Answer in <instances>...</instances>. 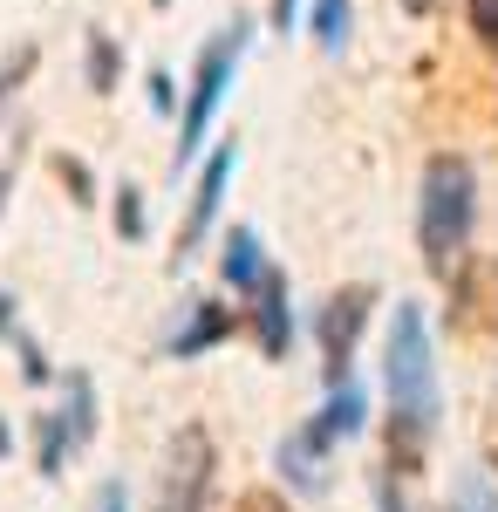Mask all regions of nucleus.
Masks as SVG:
<instances>
[{
  "mask_svg": "<svg viewBox=\"0 0 498 512\" xmlns=\"http://www.w3.org/2000/svg\"><path fill=\"white\" fill-rule=\"evenodd\" d=\"M383 390H389V465L410 478L423 465V444L437 431V362H430V328L417 308H396L383 349Z\"/></svg>",
  "mask_w": 498,
  "mask_h": 512,
  "instance_id": "nucleus-1",
  "label": "nucleus"
},
{
  "mask_svg": "<svg viewBox=\"0 0 498 512\" xmlns=\"http://www.w3.org/2000/svg\"><path fill=\"white\" fill-rule=\"evenodd\" d=\"M478 219V171L458 151H437L423 164V198H417V246L430 274H451Z\"/></svg>",
  "mask_w": 498,
  "mask_h": 512,
  "instance_id": "nucleus-2",
  "label": "nucleus"
},
{
  "mask_svg": "<svg viewBox=\"0 0 498 512\" xmlns=\"http://www.w3.org/2000/svg\"><path fill=\"white\" fill-rule=\"evenodd\" d=\"M246 41H253V21H226L219 35L198 48V76H192V96H185V117H178V164L198 158V144H205V130H212V117H219V103H226L232 76H239Z\"/></svg>",
  "mask_w": 498,
  "mask_h": 512,
  "instance_id": "nucleus-3",
  "label": "nucleus"
},
{
  "mask_svg": "<svg viewBox=\"0 0 498 512\" xmlns=\"http://www.w3.org/2000/svg\"><path fill=\"white\" fill-rule=\"evenodd\" d=\"M212 472H219V444H212V431L192 417V424L171 431L164 458H157L151 506L157 512H205V499H212Z\"/></svg>",
  "mask_w": 498,
  "mask_h": 512,
  "instance_id": "nucleus-4",
  "label": "nucleus"
},
{
  "mask_svg": "<svg viewBox=\"0 0 498 512\" xmlns=\"http://www.w3.org/2000/svg\"><path fill=\"white\" fill-rule=\"evenodd\" d=\"M369 315H376V287H362V280H348V287H335V294L321 301V315H314V342H321V369H328V383H348V362H355V342H362Z\"/></svg>",
  "mask_w": 498,
  "mask_h": 512,
  "instance_id": "nucleus-5",
  "label": "nucleus"
},
{
  "mask_svg": "<svg viewBox=\"0 0 498 512\" xmlns=\"http://www.w3.org/2000/svg\"><path fill=\"white\" fill-rule=\"evenodd\" d=\"M232 164H239V151H232V144H219V158L205 164V178H198V198H192V212H185L178 260H185V253H198V239L212 233V219H219V198H226V185H232Z\"/></svg>",
  "mask_w": 498,
  "mask_h": 512,
  "instance_id": "nucleus-6",
  "label": "nucleus"
},
{
  "mask_svg": "<svg viewBox=\"0 0 498 512\" xmlns=\"http://www.w3.org/2000/svg\"><path fill=\"white\" fill-rule=\"evenodd\" d=\"M253 294H260V308H253V335H260L267 362H287V349H294V315H287V280H280V267H267V280H260Z\"/></svg>",
  "mask_w": 498,
  "mask_h": 512,
  "instance_id": "nucleus-7",
  "label": "nucleus"
},
{
  "mask_svg": "<svg viewBox=\"0 0 498 512\" xmlns=\"http://www.w3.org/2000/svg\"><path fill=\"white\" fill-rule=\"evenodd\" d=\"M232 328V308H219V301H192V315H185V328L164 342V355H178V362H192V355H205V349H219Z\"/></svg>",
  "mask_w": 498,
  "mask_h": 512,
  "instance_id": "nucleus-8",
  "label": "nucleus"
},
{
  "mask_svg": "<svg viewBox=\"0 0 498 512\" xmlns=\"http://www.w3.org/2000/svg\"><path fill=\"white\" fill-rule=\"evenodd\" d=\"M362 417H369V396L355 390V383H335V396L321 403V417L307 424V437H314L321 451H335L342 437H355V431H362Z\"/></svg>",
  "mask_w": 498,
  "mask_h": 512,
  "instance_id": "nucleus-9",
  "label": "nucleus"
},
{
  "mask_svg": "<svg viewBox=\"0 0 498 512\" xmlns=\"http://www.w3.org/2000/svg\"><path fill=\"white\" fill-rule=\"evenodd\" d=\"M219 274H226L232 287H260V280H267V253H260V233H253V226H232L226 233Z\"/></svg>",
  "mask_w": 498,
  "mask_h": 512,
  "instance_id": "nucleus-10",
  "label": "nucleus"
},
{
  "mask_svg": "<svg viewBox=\"0 0 498 512\" xmlns=\"http://www.w3.org/2000/svg\"><path fill=\"white\" fill-rule=\"evenodd\" d=\"M76 444H82V437H76V424H69V410H48V417L35 424V465H41V478L62 472Z\"/></svg>",
  "mask_w": 498,
  "mask_h": 512,
  "instance_id": "nucleus-11",
  "label": "nucleus"
},
{
  "mask_svg": "<svg viewBox=\"0 0 498 512\" xmlns=\"http://www.w3.org/2000/svg\"><path fill=\"white\" fill-rule=\"evenodd\" d=\"M321 458H328V451H321V444H314L307 431H294L287 444H280V472L294 478L301 492H314V485H321Z\"/></svg>",
  "mask_w": 498,
  "mask_h": 512,
  "instance_id": "nucleus-12",
  "label": "nucleus"
},
{
  "mask_svg": "<svg viewBox=\"0 0 498 512\" xmlns=\"http://www.w3.org/2000/svg\"><path fill=\"white\" fill-rule=\"evenodd\" d=\"M348 21H355V7L348 0H314L307 7V28H314V41L335 55V48H348Z\"/></svg>",
  "mask_w": 498,
  "mask_h": 512,
  "instance_id": "nucleus-13",
  "label": "nucleus"
},
{
  "mask_svg": "<svg viewBox=\"0 0 498 512\" xmlns=\"http://www.w3.org/2000/svg\"><path fill=\"white\" fill-rule=\"evenodd\" d=\"M116 76H123V48L96 28V35H89V89H96V96H110Z\"/></svg>",
  "mask_w": 498,
  "mask_h": 512,
  "instance_id": "nucleus-14",
  "label": "nucleus"
},
{
  "mask_svg": "<svg viewBox=\"0 0 498 512\" xmlns=\"http://www.w3.org/2000/svg\"><path fill=\"white\" fill-rule=\"evenodd\" d=\"M62 390H69V403H62V410H69V424H76V437L89 444V437H96V390H89V376H69Z\"/></svg>",
  "mask_w": 498,
  "mask_h": 512,
  "instance_id": "nucleus-15",
  "label": "nucleus"
},
{
  "mask_svg": "<svg viewBox=\"0 0 498 512\" xmlns=\"http://www.w3.org/2000/svg\"><path fill=\"white\" fill-rule=\"evenodd\" d=\"M35 62H41V48H35V41H21V48L7 55V69H0V110H7V103L21 96V82L35 76Z\"/></svg>",
  "mask_w": 498,
  "mask_h": 512,
  "instance_id": "nucleus-16",
  "label": "nucleus"
},
{
  "mask_svg": "<svg viewBox=\"0 0 498 512\" xmlns=\"http://www.w3.org/2000/svg\"><path fill=\"white\" fill-rule=\"evenodd\" d=\"M116 233L130 239V246L144 239V192L137 185H116Z\"/></svg>",
  "mask_w": 498,
  "mask_h": 512,
  "instance_id": "nucleus-17",
  "label": "nucleus"
},
{
  "mask_svg": "<svg viewBox=\"0 0 498 512\" xmlns=\"http://www.w3.org/2000/svg\"><path fill=\"white\" fill-rule=\"evenodd\" d=\"M464 14H471V35L498 55V0H464Z\"/></svg>",
  "mask_w": 498,
  "mask_h": 512,
  "instance_id": "nucleus-18",
  "label": "nucleus"
},
{
  "mask_svg": "<svg viewBox=\"0 0 498 512\" xmlns=\"http://www.w3.org/2000/svg\"><path fill=\"white\" fill-rule=\"evenodd\" d=\"M232 512H294V506H287V492H273V485H246V492L232 499Z\"/></svg>",
  "mask_w": 498,
  "mask_h": 512,
  "instance_id": "nucleus-19",
  "label": "nucleus"
},
{
  "mask_svg": "<svg viewBox=\"0 0 498 512\" xmlns=\"http://www.w3.org/2000/svg\"><path fill=\"white\" fill-rule=\"evenodd\" d=\"M55 171L69 178V192H76V205H96V185H89V171H82L76 158H55Z\"/></svg>",
  "mask_w": 498,
  "mask_h": 512,
  "instance_id": "nucleus-20",
  "label": "nucleus"
},
{
  "mask_svg": "<svg viewBox=\"0 0 498 512\" xmlns=\"http://www.w3.org/2000/svg\"><path fill=\"white\" fill-rule=\"evenodd\" d=\"M151 110H157V117H164V110H178V82L164 76V69L151 76Z\"/></svg>",
  "mask_w": 498,
  "mask_h": 512,
  "instance_id": "nucleus-21",
  "label": "nucleus"
},
{
  "mask_svg": "<svg viewBox=\"0 0 498 512\" xmlns=\"http://www.w3.org/2000/svg\"><path fill=\"white\" fill-rule=\"evenodd\" d=\"M273 7V28H294V7H301V0H267Z\"/></svg>",
  "mask_w": 498,
  "mask_h": 512,
  "instance_id": "nucleus-22",
  "label": "nucleus"
},
{
  "mask_svg": "<svg viewBox=\"0 0 498 512\" xmlns=\"http://www.w3.org/2000/svg\"><path fill=\"white\" fill-rule=\"evenodd\" d=\"M103 512H130V499H123V485H110V492H103Z\"/></svg>",
  "mask_w": 498,
  "mask_h": 512,
  "instance_id": "nucleus-23",
  "label": "nucleus"
},
{
  "mask_svg": "<svg viewBox=\"0 0 498 512\" xmlns=\"http://www.w3.org/2000/svg\"><path fill=\"white\" fill-rule=\"evenodd\" d=\"M7 192H14V164L0 158V212H7Z\"/></svg>",
  "mask_w": 498,
  "mask_h": 512,
  "instance_id": "nucleus-24",
  "label": "nucleus"
},
{
  "mask_svg": "<svg viewBox=\"0 0 498 512\" xmlns=\"http://www.w3.org/2000/svg\"><path fill=\"white\" fill-rule=\"evenodd\" d=\"M403 7H410V14H430V7H437V0H403Z\"/></svg>",
  "mask_w": 498,
  "mask_h": 512,
  "instance_id": "nucleus-25",
  "label": "nucleus"
},
{
  "mask_svg": "<svg viewBox=\"0 0 498 512\" xmlns=\"http://www.w3.org/2000/svg\"><path fill=\"white\" fill-rule=\"evenodd\" d=\"M0 451H7V424H0Z\"/></svg>",
  "mask_w": 498,
  "mask_h": 512,
  "instance_id": "nucleus-26",
  "label": "nucleus"
},
{
  "mask_svg": "<svg viewBox=\"0 0 498 512\" xmlns=\"http://www.w3.org/2000/svg\"><path fill=\"white\" fill-rule=\"evenodd\" d=\"M157 7H164V0H157Z\"/></svg>",
  "mask_w": 498,
  "mask_h": 512,
  "instance_id": "nucleus-27",
  "label": "nucleus"
}]
</instances>
